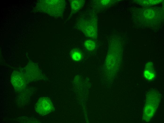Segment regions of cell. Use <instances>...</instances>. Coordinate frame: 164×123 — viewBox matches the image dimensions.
<instances>
[{
    "label": "cell",
    "instance_id": "obj_1",
    "mask_svg": "<svg viewBox=\"0 0 164 123\" xmlns=\"http://www.w3.org/2000/svg\"><path fill=\"white\" fill-rule=\"evenodd\" d=\"M79 27L88 37L95 39L97 36V19L94 15L87 20H83Z\"/></svg>",
    "mask_w": 164,
    "mask_h": 123
},
{
    "label": "cell",
    "instance_id": "obj_2",
    "mask_svg": "<svg viewBox=\"0 0 164 123\" xmlns=\"http://www.w3.org/2000/svg\"><path fill=\"white\" fill-rule=\"evenodd\" d=\"M53 106L51 101L49 98L44 97L40 98L35 106L36 112L42 115L47 114L53 110Z\"/></svg>",
    "mask_w": 164,
    "mask_h": 123
},
{
    "label": "cell",
    "instance_id": "obj_3",
    "mask_svg": "<svg viewBox=\"0 0 164 123\" xmlns=\"http://www.w3.org/2000/svg\"><path fill=\"white\" fill-rule=\"evenodd\" d=\"M11 81L14 89L21 91L25 88L26 82L23 75L17 71H14L11 77Z\"/></svg>",
    "mask_w": 164,
    "mask_h": 123
},
{
    "label": "cell",
    "instance_id": "obj_4",
    "mask_svg": "<svg viewBox=\"0 0 164 123\" xmlns=\"http://www.w3.org/2000/svg\"><path fill=\"white\" fill-rule=\"evenodd\" d=\"M85 1L83 0H73L71 3L72 10L74 12L78 11L83 6Z\"/></svg>",
    "mask_w": 164,
    "mask_h": 123
},
{
    "label": "cell",
    "instance_id": "obj_5",
    "mask_svg": "<svg viewBox=\"0 0 164 123\" xmlns=\"http://www.w3.org/2000/svg\"><path fill=\"white\" fill-rule=\"evenodd\" d=\"M71 57L74 60L78 61L82 58L83 55L81 52L77 49L72 50L71 53Z\"/></svg>",
    "mask_w": 164,
    "mask_h": 123
},
{
    "label": "cell",
    "instance_id": "obj_6",
    "mask_svg": "<svg viewBox=\"0 0 164 123\" xmlns=\"http://www.w3.org/2000/svg\"><path fill=\"white\" fill-rule=\"evenodd\" d=\"M84 45L86 49L90 51L94 50L96 47V44L94 41L90 39L86 40L84 43Z\"/></svg>",
    "mask_w": 164,
    "mask_h": 123
},
{
    "label": "cell",
    "instance_id": "obj_7",
    "mask_svg": "<svg viewBox=\"0 0 164 123\" xmlns=\"http://www.w3.org/2000/svg\"><path fill=\"white\" fill-rule=\"evenodd\" d=\"M94 4L98 8L102 9L109 5L110 3V0H98L95 1Z\"/></svg>",
    "mask_w": 164,
    "mask_h": 123
}]
</instances>
